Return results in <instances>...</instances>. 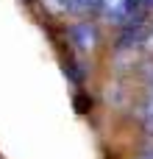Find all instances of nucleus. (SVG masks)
Here are the masks:
<instances>
[{"label":"nucleus","mask_w":153,"mask_h":159,"mask_svg":"<svg viewBox=\"0 0 153 159\" xmlns=\"http://www.w3.org/2000/svg\"><path fill=\"white\" fill-rule=\"evenodd\" d=\"M142 131H145V134H148V137L153 140V117H148V120H142Z\"/></svg>","instance_id":"7"},{"label":"nucleus","mask_w":153,"mask_h":159,"mask_svg":"<svg viewBox=\"0 0 153 159\" xmlns=\"http://www.w3.org/2000/svg\"><path fill=\"white\" fill-rule=\"evenodd\" d=\"M151 89H153V81H151Z\"/></svg>","instance_id":"9"},{"label":"nucleus","mask_w":153,"mask_h":159,"mask_svg":"<svg viewBox=\"0 0 153 159\" xmlns=\"http://www.w3.org/2000/svg\"><path fill=\"white\" fill-rule=\"evenodd\" d=\"M98 8H100V0H72V14L86 17V14H95Z\"/></svg>","instance_id":"4"},{"label":"nucleus","mask_w":153,"mask_h":159,"mask_svg":"<svg viewBox=\"0 0 153 159\" xmlns=\"http://www.w3.org/2000/svg\"><path fill=\"white\" fill-rule=\"evenodd\" d=\"M98 11H100V17L106 22L123 25V22H128L134 17V3L131 0H100V8Z\"/></svg>","instance_id":"2"},{"label":"nucleus","mask_w":153,"mask_h":159,"mask_svg":"<svg viewBox=\"0 0 153 159\" xmlns=\"http://www.w3.org/2000/svg\"><path fill=\"white\" fill-rule=\"evenodd\" d=\"M145 48H148V50H153V28L145 34Z\"/></svg>","instance_id":"8"},{"label":"nucleus","mask_w":153,"mask_h":159,"mask_svg":"<svg viewBox=\"0 0 153 159\" xmlns=\"http://www.w3.org/2000/svg\"><path fill=\"white\" fill-rule=\"evenodd\" d=\"M42 6H45V11L50 17H67V14H72V0H42Z\"/></svg>","instance_id":"3"},{"label":"nucleus","mask_w":153,"mask_h":159,"mask_svg":"<svg viewBox=\"0 0 153 159\" xmlns=\"http://www.w3.org/2000/svg\"><path fill=\"white\" fill-rule=\"evenodd\" d=\"M137 115H139V120L153 117V89H148V95H145V98H142V103L137 106Z\"/></svg>","instance_id":"5"},{"label":"nucleus","mask_w":153,"mask_h":159,"mask_svg":"<svg viewBox=\"0 0 153 159\" xmlns=\"http://www.w3.org/2000/svg\"><path fill=\"white\" fill-rule=\"evenodd\" d=\"M134 159H153V143L145 145V148H139V154H137Z\"/></svg>","instance_id":"6"},{"label":"nucleus","mask_w":153,"mask_h":159,"mask_svg":"<svg viewBox=\"0 0 153 159\" xmlns=\"http://www.w3.org/2000/svg\"><path fill=\"white\" fill-rule=\"evenodd\" d=\"M67 36H70V45L81 53V56H92L100 45V31L95 22L89 20H78L67 28Z\"/></svg>","instance_id":"1"}]
</instances>
